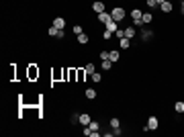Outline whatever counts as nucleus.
Listing matches in <instances>:
<instances>
[{"label": "nucleus", "mask_w": 184, "mask_h": 137, "mask_svg": "<svg viewBox=\"0 0 184 137\" xmlns=\"http://www.w3.org/2000/svg\"><path fill=\"white\" fill-rule=\"evenodd\" d=\"M70 123L76 125V123H80V113H74V115L70 117Z\"/></svg>", "instance_id": "23"}, {"label": "nucleus", "mask_w": 184, "mask_h": 137, "mask_svg": "<svg viewBox=\"0 0 184 137\" xmlns=\"http://www.w3.org/2000/svg\"><path fill=\"white\" fill-rule=\"evenodd\" d=\"M90 121H92V117L88 115V113H80V125H90Z\"/></svg>", "instance_id": "7"}, {"label": "nucleus", "mask_w": 184, "mask_h": 137, "mask_svg": "<svg viewBox=\"0 0 184 137\" xmlns=\"http://www.w3.org/2000/svg\"><path fill=\"white\" fill-rule=\"evenodd\" d=\"M157 2H160V4H162V2H166V0H157Z\"/></svg>", "instance_id": "33"}, {"label": "nucleus", "mask_w": 184, "mask_h": 137, "mask_svg": "<svg viewBox=\"0 0 184 137\" xmlns=\"http://www.w3.org/2000/svg\"><path fill=\"white\" fill-rule=\"evenodd\" d=\"M110 16H113V21H123L125 16H127V13H125V8H121V6H115L113 10H110Z\"/></svg>", "instance_id": "1"}, {"label": "nucleus", "mask_w": 184, "mask_h": 137, "mask_svg": "<svg viewBox=\"0 0 184 137\" xmlns=\"http://www.w3.org/2000/svg\"><path fill=\"white\" fill-rule=\"evenodd\" d=\"M115 37H117V39H123V37H125V29H117Z\"/></svg>", "instance_id": "26"}, {"label": "nucleus", "mask_w": 184, "mask_h": 137, "mask_svg": "<svg viewBox=\"0 0 184 137\" xmlns=\"http://www.w3.org/2000/svg\"><path fill=\"white\" fill-rule=\"evenodd\" d=\"M86 98H88V100H94L96 98V90L94 88H86Z\"/></svg>", "instance_id": "16"}, {"label": "nucleus", "mask_w": 184, "mask_h": 137, "mask_svg": "<svg viewBox=\"0 0 184 137\" xmlns=\"http://www.w3.org/2000/svg\"><path fill=\"white\" fill-rule=\"evenodd\" d=\"M102 59H109V51H100V62Z\"/></svg>", "instance_id": "31"}, {"label": "nucleus", "mask_w": 184, "mask_h": 137, "mask_svg": "<svg viewBox=\"0 0 184 137\" xmlns=\"http://www.w3.org/2000/svg\"><path fill=\"white\" fill-rule=\"evenodd\" d=\"M151 37H153V31H150V29H143L141 31V41H150Z\"/></svg>", "instance_id": "10"}, {"label": "nucleus", "mask_w": 184, "mask_h": 137, "mask_svg": "<svg viewBox=\"0 0 184 137\" xmlns=\"http://www.w3.org/2000/svg\"><path fill=\"white\" fill-rule=\"evenodd\" d=\"M104 29H106V31H113V33H115L117 29H119V23H117V21H113V19H110V21L106 23V25H104Z\"/></svg>", "instance_id": "9"}, {"label": "nucleus", "mask_w": 184, "mask_h": 137, "mask_svg": "<svg viewBox=\"0 0 184 137\" xmlns=\"http://www.w3.org/2000/svg\"><path fill=\"white\" fill-rule=\"evenodd\" d=\"M57 33H60V29H57V27H53V25H51V27H49V31H47V35H49V37H57Z\"/></svg>", "instance_id": "22"}, {"label": "nucleus", "mask_w": 184, "mask_h": 137, "mask_svg": "<svg viewBox=\"0 0 184 137\" xmlns=\"http://www.w3.org/2000/svg\"><path fill=\"white\" fill-rule=\"evenodd\" d=\"M119 57H121V55H119V51H117V49H113V51H109V59L113 63L115 62H119Z\"/></svg>", "instance_id": "13"}, {"label": "nucleus", "mask_w": 184, "mask_h": 137, "mask_svg": "<svg viewBox=\"0 0 184 137\" xmlns=\"http://www.w3.org/2000/svg\"><path fill=\"white\" fill-rule=\"evenodd\" d=\"M113 31H106V29H104V31H102V39H110V37H113Z\"/></svg>", "instance_id": "27"}, {"label": "nucleus", "mask_w": 184, "mask_h": 137, "mask_svg": "<svg viewBox=\"0 0 184 137\" xmlns=\"http://www.w3.org/2000/svg\"><path fill=\"white\" fill-rule=\"evenodd\" d=\"M92 10H94L96 14L104 13V2H102V0H94V2H92Z\"/></svg>", "instance_id": "2"}, {"label": "nucleus", "mask_w": 184, "mask_h": 137, "mask_svg": "<svg viewBox=\"0 0 184 137\" xmlns=\"http://www.w3.org/2000/svg\"><path fill=\"white\" fill-rule=\"evenodd\" d=\"M119 45H121V49H129V45H131V39L123 37V39H119Z\"/></svg>", "instance_id": "14"}, {"label": "nucleus", "mask_w": 184, "mask_h": 137, "mask_svg": "<svg viewBox=\"0 0 184 137\" xmlns=\"http://www.w3.org/2000/svg\"><path fill=\"white\" fill-rule=\"evenodd\" d=\"M88 129H90V133H92V131H98V129H100V123H98V121H90Z\"/></svg>", "instance_id": "18"}, {"label": "nucleus", "mask_w": 184, "mask_h": 137, "mask_svg": "<svg viewBox=\"0 0 184 137\" xmlns=\"http://www.w3.org/2000/svg\"><path fill=\"white\" fill-rule=\"evenodd\" d=\"M151 13H143V16H141V21H143V25H147V23H151Z\"/></svg>", "instance_id": "20"}, {"label": "nucleus", "mask_w": 184, "mask_h": 137, "mask_svg": "<svg viewBox=\"0 0 184 137\" xmlns=\"http://www.w3.org/2000/svg\"><path fill=\"white\" fill-rule=\"evenodd\" d=\"M109 123H110V127H113V129H119V127H121V121H119L117 117H113V119H110Z\"/></svg>", "instance_id": "19"}, {"label": "nucleus", "mask_w": 184, "mask_h": 137, "mask_svg": "<svg viewBox=\"0 0 184 137\" xmlns=\"http://www.w3.org/2000/svg\"><path fill=\"white\" fill-rule=\"evenodd\" d=\"M172 8H174V6H172L170 0H166V2H162V4H160V10H162V13H166V14L172 13Z\"/></svg>", "instance_id": "6"}, {"label": "nucleus", "mask_w": 184, "mask_h": 137, "mask_svg": "<svg viewBox=\"0 0 184 137\" xmlns=\"http://www.w3.org/2000/svg\"><path fill=\"white\" fill-rule=\"evenodd\" d=\"M29 76H31V78H35V76H39V72H37L35 68H31V70H29Z\"/></svg>", "instance_id": "30"}, {"label": "nucleus", "mask_w": 184, "mask_h": 137, "mask_svg": "<svg viewBox=\"0 0 184 137\" xmlns=\"http://www.w3.org/2000/svg\"><path fill=\"white\" fill-rule=\"evenodd\" d=\"M125 37H127V39H133V37H135V27H133V25L125 29Z\"/></svg>", "instance_id": "11"}, {"label": "nucleus", "mask_w": 184, "mask_h": 137, "mask_svg": "<svg viewBox=\"0 0 184 137\" xmlns=\"http://www.w3.org/2000/svg\"><path fill=\"white\" fill-rule=\"evenodd\" d=\"M84 76H88L86 74V70H78V80H80V82L84 80Z\"/></svg>", "instance_id": "28"}, {"label": "nucleus", "mask_w": 184, "mask_h": 137, "mask_svg": "<svg viewBox=\"0 0 184 137\" xmlns=\"http://www.w3.org/2000/svg\"><path fill=\"white\" fill-rule=\"evenodd\" d=\"M145 4H147L150 8H156V6H160V2H157V0H145Z\"/></svg>", "instance_id": "25"}, {"label": "nucleus", "mask_w": 184, "mask_h": 137, "mask_svg": "<svg viewBox=\"0 0 184 137\" xmlns=\"http://www.w3.org/2000/svg\"><path fill=\"white\" fill-rule=\"evenodd\" d=\"M102 70H104V72H106V70H110L113 68V62H110V59H102V66H100Z\"/></svg>", "instance_id": "21"}, {"label": "nucleus", "mask_w": 184, "mask_h": 137, "mask_svg": "<svg viewBox=\"0 0 184 137\" xmlns=\"http://www.w3.org/2000/svg\"><path fill=\"white\" fill-rule=\"evenodd\" d=\"M53 27H57L60 31H63V29H66V19H63V16H55L53 19Z\"/></svg>", "instance_id": "5"}, {"label": "nucleus", "mask_w": 184, "mask_h": 137, "mask_svg": "<svg viewBox=\"0 0 184 137\" xmlns=\"http://www.w3.org/2000/svg\"><path fill=\"white\" fill-rule=\"evenodd\" d=\"M84 70H86V74H94V72H96V66H94V63H86V66H84Z\"/></svg>", "instance_id": "17"}, {"label": "nucleus", "mask_w": 184, "mask_h": 137, "mask_svg": "<svg viewBox=\"0 0 184 137\" xmlns=\"http://www.w3.org/2000/svg\"><path fill=\"white\" fill-rule=\"evenodd\" d=\"M90 78H92V82H96V84H98V82L102 80V76L98 74V72H94V74H90Z\"/></svg>", "instance_id": "24"}, {"label": "nucleus", "mask_w": 184, "mask_h": 137, "mask_svg": "<svg viewBox=\"0 0 184 137\" xmlns=\"http://www.w3.org/2000/svg\"><path fill=\"white\" fill-rule=\"evenodd\" d=\"M180 10H182V16H184V2H182V4H180Z\"/></svg>", "instance_id": "32"}, {"label": "nucleus", "mask_w": 184, "mask_h": 137, "mask_svg": "<svg viewBox=\"0 0 184 137\" xmlns=\"http://www.w3.org/2000/svg\"><path fill=\"white\" fill-rule=\"evenodd\" d=\"M182 2H184V0H182Z\"/></svg>", "instance_id": "34"}, {"label": "nucleus", "mask_w": 184, "mask_h": 137, "mask_svg": "<svg viewBox=\"0 0 184 137\" xmlns=\"http://www.w3.org/2000/svg\"><path fill=\"white\" fill-rule=\"evenodd\" d=\"M88 41H90V37L86 33H80V35H78V43H80V45H86Z\"/></svg>", "instance_id": "12"}, {"label": "nucleus", "mask_w": 184, "mask_h": 137, "mask_svg": "<svg viewBox=\"0 0 184 137\" xmlns=\"http://www.w3.org/2000/svg\"><path fill=\"white\" fill-rule=\"evenodd\" d=\"M147 127H150L151 131H156L157 127H160V121H157V117H156V115H151L150 119H147Z\"/></svg>", "instance_id": "3"}, {"label": "nucleus", "mask_w": 184, "mask_h": 137, "mask_svg": "<svg viewBox=\"0 0 184 137\" xmlns=\"http://www.w3.org/2000/svg\"><path fill=\"white\" fill-rule=\"evenodd\" d=\"M174 110H176L178 115H182V113H184V103H182V100H176V104H174Z\"/></svg>", "instance_id": "15"}, {"label": "nucleus", "mask_w": 184, "mask_h": 137, "mask_svg": "<svg viewBox=\"0 0 184 137\" xmlns=\"http://www.w3.org/2000/svg\"><path fill=\"white\" fill-rule=\"evenodd\" d=\"M96 19H98V23H102V25H106V23H109L110 19H113V16H110V13H106V10H104V13L96 14Z\"/></svg>", "instance_id": "4"}, {"label": "nucleus", "mask_w": 184, "mask_h": 137, "mask_svg": "<svg viewBox=\"0 0 184 137\" xmlns=\"http://www.w3.org/2000/svg\"><path fill=\"white\" fill-rule=\"evenodd\" d=\"M141 16H143V13L139 10V8H133V10H131V19H133V23L141 21Z\"/></svg>", "instance_id": "8"}, {"label": "nucleus", "mask_w": 184, "mask_h": 137, "mask_svg": "<svg viewBox=\"0 0 184 137\" xmlns=\"http://www.w3.org/2000/svg\"><path fill=\"white\" fill-rule=\"evenodd\" d=\"M72 31H74V33H76V37H78V35H80V33H84V31H82V27H80V25H74V29H72Z\"/></svg>", "instance_id": "29"}]
</instances>
